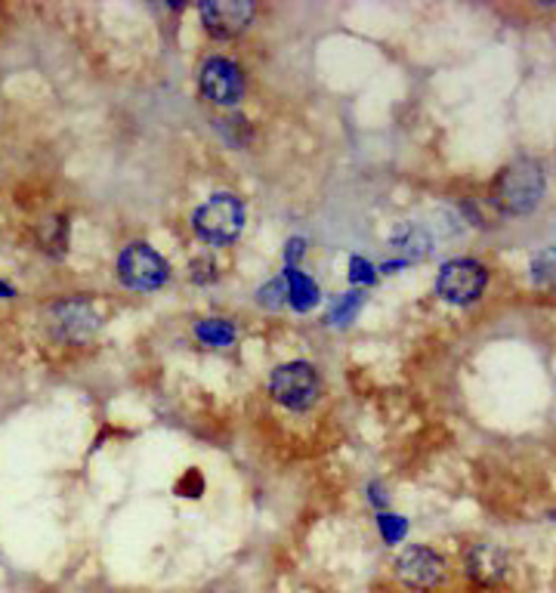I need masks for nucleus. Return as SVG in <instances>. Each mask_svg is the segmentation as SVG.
Instances as JSON below:
<instances>
[{"label":"nucleus","mask_w":556,"mask_h":593,"mask_svg":"<svg viewBox=\"0 0 556 593\" xmlns=\"http://www.w3.org/2000/svg\"><path fill=\"white\" fill-rule=\"evenodd\" d=\"M256 303H260L263 310H279V306H285L287 303L285 275H279V279H272L270 284H263L260 294H256Z\"/></svg>","instance_id":"nucleus-17"},{"label":"nucleus","mask_w":556,"mask_h":593,"mask_svg":"<svg viewBox=\"0 0 556 593\" xmlns=\"http://www.w3.org/2000/svg\"><path fill=\"white\" fill-rule=\"evenodd\" d=\"M361 303H365V296H361L359 291H349V294H344L340 300H337V303H334V310H332V315H328V322H332V325H337V327L349 325V322H353V319L359 315Z\"/></svg>","instance_id":"nucleus-16"},{"label":"nucleus","mask_w":556,"mask_h":593,"mask_svg":"<svg viewBox=\"0 0 556 593\" xmlns=\"http://www.w3.org/2000/svg\"><path fill=\"white\" fill-rule=\"evenodd\" d=\"M349 282L353 284H368L375 282V267L361 257H353L349 260Z\"/></svg>","instance_id":"nucleus-19"},{"label":"nucleus","mask_w":556,"mask_h":593,"mask_svg":"<svg viewBox=\"0 0 556 593\" xmlns=\"http://www.w3.org/2000/svg\"><path fill=\"white\" fill-rule=\"evenodd\" d=\"M322 384L310 362H287L270 374V396L287 412H306L318 402Z\"/></svg>","instance_id":"nucleus-3"},{"label":"nucleus","mask_w":556,"mask_h":593,"mask_svg":"<svg viewBox=\"0 0 556 593\" xmlns=\"http://www.w3.org/2000/svg\"><path fill=\"white\" fill-rule=\"evenodd\" d=\"M287 284V303L297 312H310L318 303V284L301 272V269H287L285 272Z\"/></svg>","instance_id":"nucleus-12"},{"label":"nucleus","mask_w":556,"mask_h":593,"mask_svg":"<svg viewBox=\"0 0 556 593\" xmlns=\"http://www.w3.org/2000/svg\"><path fill=\"white\" fill-rule=\"evenodd\" d=\"M0 296H13V288H7V284H0Z\"/></svg>","instance_id":"nucleus-22"},{"label":"nucleus","mask_w":556,"mask_h":593,"mask_svg":"<svg viewBox=\"0 0 556 593\" xmlns=\"http://www.w3.org/2000/svg\"><path fill=\"white\" fill-rule=\"evenodd\" d=\"M254 19V3L251 0H208L201 3V22L211 38L229 41L239 38L241 31Z\"/></svg>","instance_id":"nucleus-8"},{"label":"nucleus","mask_w":556,"mask_h":593,"mask_svg":"<svg viewBox=\"0 0 556 593\" xmlns=\"http://www.w3.org/2000/svg\"><path fill=\"white\" fill-rule=\"evenodd\" d=\"M53 325L60 327L65 337H81V334H87L93 327L99 325V319L93 315V310L87 303H81V300H69V303H60L56 310H53Z\"/></svg>","instance_id":"nucleus-10"},{"label":"nucleus","mask_w":556,"mask_h":593,"mask_svg":"<svg viewBox=\"0 0 556 593\" xmlns=\"http://www.w3.org/2000/svg\"><path fill=\"white\" fill-rule=\"evenodd\" d=\"M392 251L402 253L399 260H392L384 269H402L415 260H423L430 253V238L423 236L421 229H411V226H402L396 236H392Z\"/></svg>","instance_id":"nucleus-11"},{"label":"nucleus","mask_w":556,"mask_h":593,"mask_svg":"<svg viewBox=\"0 0 556 593\" xmlns=\"http://www.w3.org/2000/svg\"><path fill=\"white\" fill-rule=\"evenodd\" d=\"M208 272H213L211 260H198V263H192V279H198V282H211Z\"/></svg>","instance_id":"nucleus-20"},{"label":"nucleus","mask_w":556,"mask_h":593,"mask_svg":"<svg viewBox=\"0 0 556 593\" xmlns=\"http://www.w3.org/2000/svg\"><path fill=\"white\" fill-rule=\"evenodd\" d=\"M303 257V238H294L291 245H287V269H297L294 263Z\"/></svg>","instance_id":"nucleus-21"},{"label":"nucleus","mask_w":556,"mask_h":593,"mask_svg":"<svg viewBox=\"0 0 556 593\" xmlns=\"http://www.w3.org/2000/svg\"><path fill=\"white\" fill-rule=\"evenodd\" d=\"M507 569H511V560L507 553L497 548V544H473L466 550L464 556V575L480 591H492L501 581L507 579Z\"/></svg>","instance_id":"nucleus-9"},{"label":"nucleus","mask_w":556,"mask_h":593,"mask_svg":"<svg viewBox=\"0 0 556 593\" xmlns=\"http://www.w3.org/2000/svg\"><path fill=\"white\" fill-rule=\"evenodd\" d=\"M198 84L213 105H235L244 96V74L235 62L223 56H213L201 65Z\"/></svg>","instance_id":"nucleus-7"},{"label":"nucleus","mask_w":556,"mask_h":593,"mask_svg":"<svg viewBox=\"0 0 556 593\" xmlns=\"http://www.w3.org/2000/svg\"><path fill=\"white\" fill-rule=\"evenodd\" d=\"M244 205L235 195H211L201 208L192 214V229L201 241L208 245H229L241 236L244 229Z\"/></svg>","instance_id":"nucleus-2"},{"label":"nucleus","mask_w":556,"mask_h":593,"mask_svg":"<svg viewBox=\"0 0 556 593\" xmlns=\"http://www.w3.org/2000/svg\"><path fill=\"white\" fill-rule=\"evenodd\" d=\"M489 284V272L476 260H449L445 267L439 269L437 279V294L445 300V303H454V306H466L473 300H480V294Z\"/></svg>","instance_id":"nucleus-5"},{"label":"nucleus","mask_w":556,"mask_h":593,"mask_svg":"<svg viewBox=\"0 0 556 593\" xmlns=\"http://www.w3.org/2000/svg\"><path fill=\"white\" fill-rule=\"evenodd\" d=\"M196 337L208 346H229L235 341V327L225 319H204L196 325Z\"/></svg>","instance_id":"nucleus-13"},{"label":"nucleus","mask_w":556,"mask_h":593,"mask_svg":"<svg viewBox=\"0 0 556 593\" xmlns=\"http://www.w3.org/2000/svg\"><path fill=\"white\" fill-rule=\"evenodd\" d=\"M65 241H69V222L62 220V217L44 220V226H41V245H44V251L62 257Z\"/></svg>","instance_id":"nucleus-15"},{"label":"nucleus","mask_w":556,"mask_h":593,"mask_svg":"<svg viewBox=\"0 0 556 593\" xmlns=\"http://www.w3.org/2000/svg\"><path fill=\"white\" fill-rule=\"evenodd\" d=\"M377 522H380V534H384V541H387V544H399V541L406 538L408 522L402 517H390V513H384Z\"/></svg>","instance_id":"nucleus-18"},{"label":"nucleus","mask_w":556,"mask_h":593,"mask_svg":"<svg viewBox=\"0 0 556 593\" xmlns=\"http://www.w3.org/2000/svg\"><path fill=\"white\" fill-rule=\"evenodd\" d=\"M547 177L535 158H516L492 183V201L507 217H526L542 205Z\"/></svg>","instance_id":"nucleus-1"},{"label":"nucleus","mask_w":556,"mask_h":593,"mask_svg":"<svg viewBox=\"0 0 556 593\" xmlns=\"http://www.w3.org/2000/svg\"><path fill=\"white\" fill-rule=\"evenodd\" d=\"M532 282L538 288H556V248H542L532 257Z\"/></svg>","instance_id":"nucleus-14"},{"label":"nucleus","mask_w":556,"mask_h":593,"mask_svg":"<svg viewBox=\"0 0 556 593\" xmlns=\"http://www.w3.org/2000/svg\"><path fill=\"white\" fill-rule=\"evenodd\" d=\"M170 275L165 257L149 248V245H127L118 257V279L120 284L134 291H155L161 288Z\"/></svg>","instance_id":"nucleus-4"},{"label":"nucleus","mask_w":556,"mask_h":593,"mask_svg":"<svg viewBox=\"0 0 556 593\" xmlns=\"http://www.w3.org/2000/svg\"><path fill=\"white\" fill-rule=\"evenodd\" d=\"M396 579L408 591H433L445 581V560L430 548H408L396 560Z\"/></svg>","instance_id":"nucleus-6"}]
</instances>
